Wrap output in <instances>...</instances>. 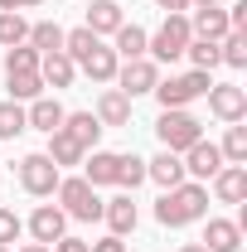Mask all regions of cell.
<instances>
[{"mask_svg": "<svg viewBox=\"0 0 247 252\" xmlns=\"http://www.w3.org/2000/svg\"><path fill=\"white\" fill-rule=\"evenodd\" d=\"M59 204H63V214L68 219H78V223H93L102 219V199H97V189L83 180V175H73V180H59Z\"/></svg>", "mask_w": 247, "mask_h": 252, "instance_id": "cell-4", "label": "cell"}, {"mask_svg": "<svg viewBox=\"0 0 247 252\" xmlns=\"http://www.w3.org/2000/svg\"><path fill=\"white\" fill-rule=\"evenodd\" d=\"M117 63H122V59H117V54H112V49L97 39V49H93V54H88L83 63H78V68H83L93 83H112V78H117Z\"/></svg>", "mask_w": 247, "mask_h": 252, "instance_id": "cell-21", "label": "cell"}, {"mask_svg": "<svg viewBox=\"0 0 247 252\" xmlns=\"http://www.w3.org/2000/svg\"><path fill=\"white\" fill-rule=\"evenodd\" d=\"M83 180L88 185H117V156L112 151H93V156H83Z\"/></svg>", "mask_w": 247, "mask_h": 252, "instance_id": "cell-22", "label": "cell"}, {"mask_svg": "<svg viewBox=\"0 0 247 252\" xmlns=\"http://www.w3.org/2000/svg\"><path fill=\"white\" fill-rule=\"evenodd\" d=\"M155 219L165 223V228H185V223H199L209 219V189L204 185H175L160 194V204H155Z\"/></svg>", "mask_w": 247, "mask_h": 252, "instance_id": "cell-1", "label": "cell"}, {"mask_svg": "<svg viewBox=\"0 0 247 252\" xmlns=\"http://www.w3.org/2000/svg\"><path fill=\"white\" fill-rule=\"evenodd\" d=\"M214 194H218V204H243L247 199V165H223L214 175Z\"/></svg>", "mask_w": 247, "mask_h": 252, "instance_id": "cell-15", "label": "cell"}, {"mask_svg": "<svg viewBox=\"0 0 247 252\" xmlns=\"http://www.w3.org/2000/svg\"><path fill=\"white\" fill-rule=\"evenodd\" d=\"M88 5H93V0H88Z\"/></svg>", "mask_w": 247, "mask_h": 252, "instance_id": "cell-44", "label": "cell"}, {"mask_svg": "<svg viewBox=\"0 0 247 252\" xmlns=\"http://www.w3.org/2000/svg\"><path fill=\"white\" fill-rule=\"evenodd\" d=\"M30 49H39V54H59L63 49V30L54 25V20H39V25H30V39H25Z\"/></svg>", "mask_w": 247, "mask_h": 252, "instance_id": "cell-25", "label": "cell"}, {"mask_svg": "<svg viewBox=\"0 0 247 252\" xmlns=\"http://www.w3.org/2000/svg\"><path fill=\"white\" fill-rule=\"evenodd\" d=\"M59 131H68V136H73V141H78L83 151H97V141H102V131H107V126L97 122L93 112H68Z\"/></svg>", "mask_w": 247, "mask_h": 252, "instance_id": "cell-14", "label": "cell"}, {"mask_svg": "<svg viewBox=\"0 0 247 252\" xmlns=\"http://www.w3.org/2000/svg\"><path fill=\"white\" fill-rule=\"evenodd\" d=\"M34 5H44V0H0V10H34Z\"/></svg>", "mask_w": 247, "mask_h": 252, "instance_id": "cell-39", "label": "cell"}, {"mask_svg": "<svg viewBox=\"0 0 247 252\" xmlns=\"http://www.w3.org/2000/svg\"><path fill=\"white\" fill-rule=\"evenodd\" d=\"M93 49H97V34L93 30H68V34H63V54H68L73 63H83Z\"/></svg>", "mask_w": 247, "mask_h": 252, "instance_id": "cell-32", "label": "cell"}, {"mask_svg": "<svg viewBox=\"0 0 247 252\" xmlns=\"http://www.w3.org/2000/svg\"><path fill=\"white\" fill-rule=\"evenodd\" d=\"M25 39H30L25 15H20V10H0V49H15V44H25Z\"/></svg>", "mask_w": 247, "mask_h": 252, "instance_id": "cell-29", "label": "cell"}, {"mask_svg": "<svg viewBox=\"0 0 247 252\" xmlns=\"http://www.w3.org/2000/svg\"><path fill=\"white\" fill-rule=\"evenodd\" d=\"M117 93H126V97H146V93H155V83H160V68H155L151 59H126V63H117Z\"/></svg>", "mask_w": 247, "mask_h": 252, "instance_id": "cell-7", "label": "cell"}, {"mask_svg": "<svg viewBox=\"0 0 247 252\" xmlns=\"http://www.w3.org/2000/svg\"><path fill=\"white\" fill-rule=\"evenodd\" d=\"M63 117H68V112H63L54 97H34V102H30V112H25V122H30L34 131H44V136H49V131H59V126H63Z\"/></svg>", "mask_w": 247, "mask_h": 252, "instance_id": "cell-20", "label": "cell"}, {"mask_svg": "<svg viewBox=\"0 0 247 252\" xmlns=\"http://www.w3.org/2000/svg\"><path fill=\"white\" fill-rule=\"evenodd\" d=\"M102 219H107V228H112V238H126V233H136L141 209H136L131 194H117V199H102Z\"/></svg>", "mask_w": 247, "mask_h": 252, "instance_id": "cell-9", "label": "cell"}, {"mask_svg": "<svg viewBox=\"0 0 247 252\" xmlns=\"http://www.w3.org/2000/svg\"><path fill=\"white\" fill-rule=\"evenodd\" d=\"M189 5H218V0H189Z\"/></svg>", "mask_w": 247, "mask_h": 252, "instance_id": "cell-42", "label": "cell"}, {"mask_svg": "<svg viewBox=\"0 0 247 252\" xmlns=\"http://www.w3.org/2000/svg\"><path fill=\"white\" fill-rule=\"evenodd\" d=\"M180 252H209V248H204V243H185Z\"/></svg>", "mask_w": 247, "mask_h": 252, "instance_id": "cell-41", "label": "cell"}, {"mask_svg": "<svg viewBox=\"0 0 247 252\" xmlns=\"http://www.w3.org/2000/svg\"><path fill=\"white\" fill-rule=\"evenodd\" d=\"M209 112H214L218 122H243L247 117V88H238V83H214V88H209Z\"/></svg>", "mask_w": 247, "mask_h": 252, "instance_id": "cell-8", "label": "cell"}, {"mask_svg": "<svg viewBox=\"0 0 247 252\" xmlns=\"http://www.w3.org/2000/svg\"><path fill=\"white\" fill-rule=\"evenodd\" d=\"M20 131H30V122H25V107L20 102H0V141H15Z\"/></svg>", "mask_w": 247, "mask_h": 252, "instance_id": "cell-31", "label": "cell"}, {"mask_svg": "<svg viewBox=\"0 0 247 252\" xmlns=\"http://www.w3.org/2000/svg\"><path fill=\"white\" fill-rule=\"evenodd\" d=\"M209 88H214V78L194 68V73H185V78H165V83H155V97H160L165 112H175V107H189L194 97H204Z\"/></svg>", "mask_w": 247, "mask_h": 252, "instance_id": "cell-5", "label": "cell"}, {"mask_svg": "<svg viewBox=\"0 0 247 252\" xmlns=\"http://www.w3.org/2000/svg\"><path fill=\"white\" fill-rule=\"evenodd\" d=\"M88 252H126V243L107 233V238H97V243H88Z\"/></svg>", "mask_w": 247, "mask_h": 252, "instance_id": "cell-36", "label": "cell"}, {"mask_svg": "<svg viewBox=\"0 0 247 252\" xmlns=\"http://www.w3.org/2000/svg\"><path fill=\"white\" fill-rule=\"evenodd\" d=\"M185 59L199 68V73H214L218 63H223V54H218V44L214 39H189V49H185Z\"/></svg>", "mask_w": 247, "mask_h": 252, "instance_id": "cell-27", "label": "cell"}, {"mask_svg": "<svg viewBox=\"0 0 247 252\" xmlns=\"http://www.w3.org/2000/svg\"><path fill=\"white\" fill-rule=\"evenodd\" d=\"M5 73H39V49H30V44L5 49Z\"/></svg>", "mask_w": 247, "mask_h": 252, "instance_id": "cell-33", "label": "cell"}, {"mask_svg": "<svg viewBox=\"0 0 247 252\" xmlns=\"http://www.w3.org/2000/svg\"><path fill=\"white\" fill-rule=\"evenodd\" d=\"M189 34L194 39H223V34H233V25H228V10L223 5H199L194 10V20H189Z\"/></svg>", "mask_w": 247, "mask_h": 252, "instance_id": "cell-12", "label": "cell"}, {"mask_svg": "<svg viewBox=\"0 0 247 252\" xmlns=\"http://www.w3.org/2000/svg\"><path fill=\"white\" fill-rule=\"evenodd\" d=\"M102 126H131V97L117 93V88H107V93L97 97V112H93Z\"/></svg>", "mask_w": 247, "mask_h": 252, "instance_id": "cell-17", "label": "cell"}, {"mask_svg": "<svg viewBox=\"0 0 247 252\" xmlns=\"http://www.w3.org/2000/svg\"><path fill=\"white\" fill-rule=\"evenodd\" d=\"M126 25V15H122V5H117V0H93V10H88V25H83V30H93L97 39H102V34H117Z\"/></svg>", "mask_w": 247, "mask_h": 252, "instance_id": "cell-19", "label": "cell"}, {"mask_svg": "<svg viewBox=\"0 0 247 252\" xmlns=\"http://www.w3.org/2000/svg\"><path fill=\"white\" fill-rule=\"evenodd\" d=\"M59 180H63V170L44 156V151H34V156L20 160V185H25V194H34V199H49V194L59 189Z\"/></svg>", "mask_w": 247, "mask_h": 252, "instance_id": "cell-6", "label": "cell"}, {"mask_svg": "<svg viewBox=\"0 0 247 252\" xmlns=\"http://www.w3.org/2000/svg\"><path fill=\"white\" fill-rule=\"evenodd\" d=\"M180 160H185V175H194V180H214L218 170H223V151H218L214 141H194Z\"/></svg>", "mask_w": 247, "mask_h": 252, "instance_id": "cell-11", "label": "cell"}, {"mask_svg": "<svg viewBox=\"0 0 247 252\" xmlns=\"http://www.w3.org/2000/svg\"><path fill=\"white\" fill-rule=\"evenodd\" d=\"M5 83H10V102H34V97H44V78H39V73H5Z\"/></svg>", "mask_w": 247, "mask_h": 252, "instance_id": "cell-26", "label": "cell"}, {"mask_svg": "<svg viewBox=\"0 0 247 252\" xmlns=\"http://www.w3.org/2000/svg\"><path fill=\"white\" fill-rule=\"evenodd\" d=\"M141 180H146V160H141V156H117V185L136 189Z\"/></svg>", "mask_w": 247, "mask_h": 252, "instance_id": "cell-34", "label": "cell"}, {"mask_svg": "<svg viewBox=\"0 0 247 252\" xmlns=\"http://www.w3.org/2000/svg\"><path fill=\"white\" fill-rule=\"evenodd\" d=\"M39 78H44V88H73V78H78V63L68 59V54H39Z\"/></svg>", "mask_w": 247, "mask_h": 252, "instance_id": "cell-13", "label": "cell"}, {"mask_svg": "<svg viewBox=\"0 0 247 252\" xmlns=\"http://www.w3.org/2000/svg\"><path fill=\"white\" fill-rule=\"evenodd\" d=\"M218 54H223L228 68H247V30L223 34V39H218Z\"/></svg>", "mask_w": 247, "mask_h": 252, "instance_id": "cell-30", "label": "cell"}, {"mask_svg": "<svg viewBox=\"0 0 247 252\" xmlns=\"http://www.w3.org/2000/svg\"><path fill=\"white\" fill-rule=\"evenodd\" d=\"M189 15H165V25L146 39V54H155L151 63H175V59H185V49H189Z\"/></svg>", "mask_w": 247, "mask_h": 252, "instance_id": "cell-3", "label": "cell"}, {"mask_svg": "<svg viewBox=\"0 0 247 252\" xmlns=\"http://www.w3.org/2000/svg\"><path fill=\"white\" fill-rule=\"evenodd\" d=\"M63 228H68V214H63L59 204H39V209L30 214V233H34V243H44V248L59 243Z\"/></svg>", "mask_w": 247, "mask_h": 252, "instance_id": "cell-10", "label": "cell"}, {"mask_svg": "<svg viewBox=\"0 0 247 252\" xmlns=\"http://www.w3.org/2000/svg\"><path fill=\"white\" fill-rule=\"evenodd\" d=\"M146 39H151V34L141 30V25H122V30H117V44H112V54H117V59H146Z\"/></svg>", "mask_w": 247, "mask_h": 252, "instance_id": "cell-24", "label": "cell"}, {"mask_svg": "<svg viewBox=\"0 0 247 252\" xmlns=\"http://www.w3.org/2000/svg\"><path fill=\"white\" fill-rule=\"evenodd\" d=\"M146 180H155V185H165V189L185 185V160L175 156V151H160L155 160H146Z\"/></svg>", "mask_w": 247, "mask_h": 252, "instance_id": "cell-18", "label": "cell"}, {"mask_svg": "<svg viewBox=\"0 0 247 252\" xmlns=\"http://www.w3.org/2000/svg\"><path fill=\"white\" fill-rule=\"evenodd\" d=\"M0 252H10V248H0Z\"/></svg>", "mask_w": 247, "mask_h": 252, "instance_id": "cell-43", "label": "cell"}, {"mask_svg": "<svg viewBox=\"0 0 247 252\" xmlns=\"http://www.w3.org/2000/svg\"><path fill=\"white\" fill-rule=\"evenodd\" d=\"M204 248L209 252H238L243 248V228L233 219H209V228H204Z\"/></svg>", "mask_w": 247, "mask_h": 252, "instance_id": "cell-16", "label": "cell"}, {"mask_svg": "<svg viewBox=\"0 0 247 252\" xmlns=\"http://www.w3.org/2000/svg\"><path fill=\"white\" fill-rule=\"evenodd\" d=\"M155 5H160L165 15H185V10H189V0H155Z\"/></svg>", "mask_w": 247, "mask_h": 252, "instance_id": "cell-38", "label": "cell"}, {"mask_svg": "<svg viewBox=\"0 0 247 252\" xmlns=\"http://www.w3.org/2000/svg\"><path fill=\"white\" fill-rule=\"evenodd\" d=\"M44 156L63 170V165H83V156H88V151H83V146H78L68 131H49V151H44Z\"/></svg>", "mask_w": 247, "mask_h": 252, "instance_id": "cell-23", "label": "cell"}, {"mask_svg": "<svg viewBox=\"0 0 247 252\" xmlns=\"http://www.w3.org/2000/svg\"><path fill=\"white\" fill-rule=\"evenodd\" d=\"M155 136H160V146H165V151L185 156L194 141H204V122H199V117H189L185 107H175V112H160V122H155Z\"/></svg>", "mask_w": 247, "mask_h": 252, "instance_id": "cell-2", "label": "cell"}, {"mask_svg": "<svg viewBox=\"0 0 247 252\" xmlns=\"http://www.w3.org/2000/svg\"><path fill=\"white\" fill-rule=\"evenodd\" d=\"M54 252H88V238H68L63 233L59 243H54Z\"/></svg>", "mask_w": 247, "mask_h": 252, "instance_id": "cell-37", "label": "cell"}, {"mask_svg": "<svg viewBox=\"0 0 247 252\" xmlns=\"http://www.w3.org/2000/svg\"><path fill=\"white\" fill-rule=\"evenodd\" d=\"M20 228H25V223H20L15 209H0V248H5V243H15V238H20Z\"/></svg>", "mask_w": 247, "mask_h": 252, "instance_id": "cell-35", "label": "cell"}, {"mask_svg": "<svg viewBox=\"0 0 247 252\" xmlns=\"http://www.w3.org/2000/svg\"><path fill=\"white\" fill-rule=\"evenodd\" d=\"M218 151H223V165H247V126H243V122H233Z\"/></svg>", "mask_w": 247, "mask_h": 252, "instance_id": "cell-28", "label": "cell"}, {"mask_svg": "<svg viewBox=\"0 0 247 252\" xmlns=\"http://www.w3.org/2000/svg\"><path fill=\"white\" fill-rule=\"evenodd\" d=\"M15 252H54V248H44V243H25V248H15Z\"/></svg>", "mask_w": 247, "mask_h": 252, "instance_id": "cell-40", "label": "cell"}]
</instances>
